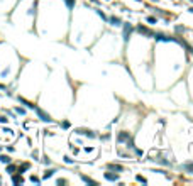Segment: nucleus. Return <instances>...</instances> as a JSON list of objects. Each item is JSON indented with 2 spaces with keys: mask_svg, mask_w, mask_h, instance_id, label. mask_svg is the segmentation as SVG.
Here are the masks:
<instances>
[{
  "mask_svg": "<svg viewBox=\"0 0 193 186\" xmlns=\"http://www.w3.org/2000/svg\"><path fill=\"white\" fill-rule=\"evenodd\" d=\"M34 110H36V113H37V115H39V119H41V120H43V122H53V119L49 117L47 113H44V112H43V110H41V108H37V107H36V108H34Z\"/></svg>",
  "mask_w": 193,
  "mask_h": 186,
  "instance_id": "f257e3e1",
  "label": "nucleus"
},
{
  "mask_svg": "<svg viewBox=\"0 0 193 186\" xmlns=\"http://www.w3.org/2000/svg\"><path fill=\"white\" fill-rule=\"evenodd\" d=\"M7 168H5V171H7V174H14V173H17V166L12 164V162H9V164H5Z\"/></svg>",
  "mask_w": 193,
  "mask_h": 186,
  "instance_id": "f03ea898",
  "label": "nucleus"
},
{
  "mask_svg": "<svg viewBox=\"0 0 193 186\" xmlns=\"http://www.w3.org/2000/svg\"><path fill=\"white\" fill-rule=\"evenodd\" d=\"M12 183H14V184H19V183H24V178H22V176L19 174V173H14V174H12Z\"/></svg>",
  "mask_w": 193,
  "mask_h": 186,
  "instance_id": "7ed1b4c3",
  "label": "nucleus"
},
{
  "mask_svg": "<svg viewBox=\"0 0 193 186\" xmlns=\"http://www.w3.org/2000/svg\"><path fill=\"white\" fill-rule=\"evenodd\" d=\"M131 31H132V26H131V24H125V27H124V41H129Z\"/></svg>",
  "mask_w": 193,
  "mask_h": 186,
  "instance_id": "20e7f679",
  "label": "nucleus"
},
{
  "mask_svg": "<svg viewBox=\"0 0 193 186\" xmlns=\"http://www.w3.org/2000/svg\"><path fill=\"white\" fill-rule=\"evenodd\" d=\"M29 168H31V164H29V162H22V164L17 168V173H19V174H22V173H24V171H27Z\"/></svg>",
  "mask_w": 193,
  "mask_h": 186,
  "instance_id": "39448f33",
  "label": "nucleus"
},
{
  "mask_svg": "<svg viewBox=\"0 0 193 186\" xmlns=\"http://www.w3.org/2000/svg\"><path fill=\"white\" fill-rule=\"evenodd\" d=\"M19 102H20V103H24V105H26L27 108H31V110H34V108H36V105H34V103L27 102V100H26V98H22V97H19Z\"/></svg>",
  "mask_w": 193,
  "mask_h": 186,
  "instance_id": "423d86ee",
  "label": "nucleus"
},
{
  "mask_svg": "<svg viewBox=\"0 0 193 186\" xmlns=\"http://www.w3.org/2000/svg\"><path fill=\"white\" fill-rule=\"evenodd\" d=\"M0 162H2V164H9V162H12V159L7 154H0Z\"/></svg>",
  "mask_w": 193,
  "mask_h": 186,
  "instance_id": "0eeeda50",
  "label": "nucleus"
},
{
  "mask_svg": "<svg viewBox=\"0 0 193 186\" xmlns=\"http://www.w3.org/2000/svg\"><path fill=\"white\" fill-rule=\"evenodd\" d=\"M137 31H139L141 34H146V36H154V34L151 32V31L147 29V27H144V26H139V27H137Z\"/></svg>",
  "mask_w": 193,
  "mask_h": 186,
  "instance_id": "6e6552de",
  "label": "nucleus"
},
{
  "mask_svg": "<svg viewBox=\"0 0 193 186\" xmlns=\"http://www.w3.org/2000/svg\"><path fill=\"white\" fill-rule=\"evenodd\" d=\"M105 178L109 179V181H117V179H119V176H117V174H112V173H105Z\"/></svg>",
  "mask_w": 193,
  "mask_h": 186,
  "instance_id": "1a4fd4ad",
  "label": "nucleus"
},
{
  "mask_svg": "<svg viewBox=\"0 0 193 186\" xmlns=\"http://www.w3.org/2000/svg\"><path fill=\"white\" fill-rule=\"evenodd\" d=\"M76 134H83V135H90V137H93V134H91L90 130H85V129H78Z\"/></svg>",
  "mask_w": 193,
  "mask_h": 186,
  "instance_id": "9d476101",
  "label": "nucleus"
},
{
  "mask_svg": "<svg viewBox=\"0 0 193 186\" xmlns=\"http://www.w3.org/2000/svg\"><path fill=\"white\" fill-rule=\"evenodd\" d=\"M110 24H112V26H120V19L119 17H110Z\"/></svg>",
  "mask_w": 193,
  "mask_h": 186,
  "instance_id": "9b49d317",
  "label": "nucleus"
},
{
  "mask_svg": "<svg viewBox=\"0 0 193 186\" xmlns=\"http://www.w3.org/2000/svg\"><path fill=\"white\" fill-rule=\"evenodd\" d=\"M129 139H131V137H129L127 132H122V134L119 135V140H129Z\"/></svg>",
  "mask_w": 193,
  "mask_h": 186,
  "instance_id": "f8f14e48",
  "label": "nucleus"
},
{
  "mask_svg": "<svg viewBox=\"0 0 193 186\" xmlns=\"http://www.w3.org/2000/svg\"><path fill=\"white\" fill-rule=\"evenodd\" d=\"M54 174V169H47L46 173H44V179H47V178H51V176Z\"/></svg>",
  "mask_w": 193,
  "mask_h": 186,
  "instance_id": "ddd939ff",
  "label": "nucleus"
},
{
  "mask_svg": "<svg viewBox=\"0 0 193 186\" xmlns=\"http://www.w3.org/2000/svg\"><path fill=\"white\" fill-rule=\"evenodd\" d=\"M109 168H110V169H115V171H122V169H124L122 166H119V164H110Z\"/></svg>",
  "mask_w": 193,
  "mask_h": 186,
  "instance_id": "4468645a",
  "label": "nucleus"
},
{
  "mask_svg": "<svg viewBox=\"0 0 193 186\" xmlns=\"http://www.w3.org/2000/svg\"><path fill=\"white\" fill-rule=\"evenodd\" d=\"M15 112H17L19 115H26V110H24V108H20V107H15Z\"/></svg>",
  "mask_w": 193,
  "mask_h": 186,
  "instance_id": "2eb2a0df",
  "label": "nucleus"
},
{
  "mask_svg": "<svg viewBox=\"0 0 193 186\" xmlns=\"http://www.w3.org/2000/svg\"><path fill=\"white\" fill-rule=\"evenodd\" d=\"M66 2V5H68V9H73V5H75V0H65Z\"/></svg>",
  "mask_w": 193,
  "mask_h": 186,
  "instance_id": "dca6fc26",
  "label": "nucleus"
},
{
  "mask_svg": "<svg viewBox=\"0 0 193 186\" xmlns=\"http://www.w3.org/2000/svg\"><path fill=\"white\" fill-rule=\"evenodd\" d=\"M7 122H9V119L5 115H0V124H7Z\"/></svg>",
  "mask_w": 193,
  "mask_h": 186,
  "instance_id": "f3484780",
  "label": "nucleus"
},
{
  "mask_svg": "<svg viewBox=\"0 0 193 186\" xmlns=\"http://www.w3.org/2000/svg\"><path fill=\"white\" fill-rule=\"evenodd\" d=\"M31 181H32V183H41V179L36 178V176H31Z\"/></svg>",
  "mask_w": 193,
  "mask_h": 186,
  "instance_id": "a211bd4d",
  "label": "nucleus"
},
{
  "mask_svg": "<svg viewBox=\"0 0 193 186\" xmlns=\"http://www.w3.org/2000/svg\"><path fill=\"white\" fill-rule=\"evenodd\" d=\"M183 168H185V169H188V171H193V164H185Z\"/></svg>",
  "mask_w": 193,
  "mask_h": 186,
  "instance_id": "6ab92c4d",
  "label": "nucleus"
},
{
  "mask_svg": "<svg viewBox=\"0 0 193 186\" xmlns=\"http://www.w3.org/2000/svg\"><path fill=\"white\" fill-rule=\"evenodd\" d=\"M147 22H149V24H156V19L154 17H147Z\"/></svg>",
  "mask_w": 193,
  "mask_h": 186,
  "instance_id": "aec40b11",
  "label": "nucleus"
},
{
  "mask_svg": "<svg viewBox=\"0 0 193 186\" xmlns=\"http://www.w3.org/2000/svg\"><path fill=\"white\" fill-rule=\"evenodd\" d=\"M98 15H100V17H102V19H107V17H105V14H103L102 10H98Z\"/></svg>",
  "mask_w": 193,
  "mask_h": 186,
  "instance_id": "412c9836",
  "label": "nucleus"
},
{
  "mask_svg": "<svg viewBox=\"0 0 193 186\" xmlns=\"http://www.w3.org/2000/svg\"><path fill=\"white\" fill-rule=\"evenodd\" d=\"M0 90H5V86H4V85H2V83H0Z\"/></svg>",
  "mask_w": 193,
  "mask_h": 186,
  "instance_id": "4be33fe9",
  "label": "nucleus"
},
{
  "mask_svg": "<svg viewBox=\"0 0 193 186\" xmlns=\"http://www.w3.org/2000/svg\"><path fill=\"white\" fill-rule=\"evenodd\" d=\"M2 151H4V149H2V146H0V152H2Z\"/></svg>",
  "mask_w": 193,
  "mask_h": 186,
  "instance_id": "5701e85b",
  "label": "nucleus"
},
{
  "mask_svg": "<svg viewBox=\"0 0 193 186\" xmlns=\"http://www.w3.org/2000/svg\"><path fill=\"white\" fill-rule=\"evenodd\" d=\"M191 12H193V9H191Z\"/></svg>",
  "mask_w": 193,
  "mask_h": 186,
  "instance_id": "b1692460",
  "label": "nucleus"
}]
</instances>
